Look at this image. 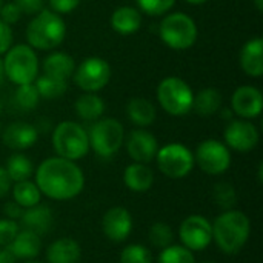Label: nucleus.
I'll use <instances>...</instances> for the list:
<instances>
[{
  "label": "nucleus",
  "mask_w": 263,
  "mask_h": 263,
  "mask_svg": "<svg viewBox=\"0 0 263 263\" xmlns=\"http://www.w3.org/2000/svg\"><path fill=\"white\" fill-rule=\"evenodd\" d=\"M34 182L42 196L51 200L65 202L76 199L85 188L82 168L68 159L54 156L45 159L34 171Z\"/></svg>",
  "instance_id": "nucleus-1"
},
{
  "label": "nucleus",
  "mask_w": 263,
  "mask_h": 263,
  "mask_svg": "<svg viewBox=\"0 0 263 263\" xmlns=\"http://www.w3.org/2000/svg\"><path fill=\"white\" fill-rule=\"evenodd\" d=\"M251 234V220L240 210H227L213 223V242L227 254L234 256L242 251Z\"/></svg>",
  "instance_id": "nucleus-2"
},
{
  "label": "nucleus",
  "mask_w": 263,
  "mask_h": 263,
  "mask_svg": "<svg viewBox=\"0 0 263 263\" xmlns=\"http://www.w3.org/2000/svg\"><path fill=\"white\" fill-rule=\"evenodd\" d=\"M25 35L32 49L52 51L63 43L66 37V25L60 14L51 9H42L28 23Z\"/></svg>",
  "instance_id": "nucleus-3"
},
{
  "label": "nucleus",
  "mask_w": 263,
  "mask_h": 263,
  "mask_svg": "<svg viewBox=\"0 0 263 263\" xmlns=\"http://www.w3.org/2000/svg\"><path fill=\"white\" fill-rule=\"evenodd\" d=\"M52 148L59 157L77 162L88 156L89 153V137L88 131L77 122L63 120L60 122L51 137Z\"/></svg>",
  "instance_id": "nucleus-4"
},
{
  "label": "nucleus",
  "mask_w": 263,
  "mask_h": 263,
  "mask_svg": "<svg viewBox=\"0 0 263 263\" xmlns=\"http://www.w3.org/2000/svg\"><path fill=\"white\" fill-rule=\"evenodd\" d=\"M3 68L5 77L18 86L25 83H34L40 71V63L35 49H32L28 43H18L12 45L5 52Z\"/></svg>",
  "instance_id": "nucleus-5"
},
{
  "label": "nucleus",
  "mask_w": 263,
  "mask_h": 263,
  "mask_svg": "<svg viewBox=\"0 0 263 263\" xmlns=\"http://www.w3.org/2000/svg\"><path fill=\"white\" fill-rule=\"evenodd\" d=\"M160 40L171 49L183 51L191 48L199 35L197 25L193 17L185 12H171L163 17L159 25Z\"/></svg>",
  "instance_id": "nucleus-6"
},
{
  "label": "nucleus",
  "mask_w": 263,
  "mask_h": 263,
  "mask_svg": "<svg viewBox=\"0 0 263 263\" xmlns=\"http://www.w3.org/2000/svg\"><path fill=\"white\" fill-rule=\"evenodd\" d=\"M89 148L102 159H109L119 153L125 142L123 125L112 117H100L92 122L88 131Z\"/></svg>",
  "instance_id": "nucleus-7"
},
{
  "label": "nucleus",
  "mask_w": 263,
  "mask_h": 263,
  "mask_svg": "<svg viewBox=\"0 0 263 263\" xmlns=\"http://www.w3.org/2000/svg\"><path fill=\"white\" fill-rule=\"evenodd\" d=\"M194 92L191 86L180 77H165L157 86V100L162 109L174 117L186 116L193 109Z\"/></svg>",
  "instance_id": "nucleus-8"
},
{
  "label": "nucleus",
  "mask_w": 263,
  "mask_h": 263,
  "mask_svg": "<svg viewBox=\"0 0 263 263\" xmlns=\"http://www.w3.org/2000/svg\"><path fill=\"white\" fill-rule=\"evenodd\" d=\"M156 163L159 171L174 180L185 179L194 170V153L183 143H166L159 148L156 154Z\"/></svg>",
  "instance_id": "nucleus-9"
},
{
  "label": "nucleus",
  "mask_w": 263,
  "mask_h": 263,
  "mask_svg": "<svg viewBox=\"0 0 263 263\" xmlns=\"http://www.w3.org/2000/svg\"><path fill=\"white\" fill-rule=\"evenodd\" d=\"M72 79L83 92H99L111 80V66L102 57H86L76 65Z\"/></svg>",
  "instance_id": "nucleus-10"
},
{
  "label": "nucleus",
  "mask_w": 263,
  "mask_h": 263,
  "mask_svg": "<svg viewBox=\"0 0 263 263\" xmlns=\"http://www.w3.org/2000/svg\"><path fill=\"white\" fill-rule=\"evenodd\" d=\"M194 163L208 176H220L231 166V149L220 140L206 139L199 143Z\"/></svg>",
  "instance_id": "nucleus-11"
},
{
  "label": "nucleus",
  "mask_w": 263,
  "mask_h": 263,
  "mask_svg": "<svg viewBox=\"0 0 263 263\" xmlns=\"http://www.w3.org/2000/svg\"><path fill=\"white\" fill-rule=\"evenodd\" d=\"M180 245L193 253L206 250L213 243V223L200 214H191L179 227Z\"/></svg>",
  "instance_id": "nucleus-12"
},
{
  "label": "nucleus",
  "mask_w": 263,
  "mask_h": 263,
  "mask_svg": "<svg viewBox=\"0 0 263 263\" xmlns=\"http://www.w3.org/2000/svg\"><path fill=\"white\" fill-rule=\"evenodd\" d=\"M223 143L233 151L250 153L259 145L260 134L257 126L251 123V120L233 119L223 131Z\"/></svg>",
  "instance_id": "nucleus-13"
},
{
  "label": "nucleus",
  "mask_w": 263,
  "mask_h": 263,
  "mask_svg": "<svg viewBox=\"0 0 263 263\" xmlns=\"http://www.w3.org/2000/svg\"><path fill=\"white\" fill-rule=\"evenodd\" d=\"M123 143L126 146V153L131 157V160L145 165H149L156 159V154L160 148L156 136L145 128L133 129Z\"/></svg>",
  "instance_id": "nucleus-14"
},
{
  "label": "nucleus",
  "mask_w": 263,
  "mask_h": 263,
  "mask_svg": "<svg viewBox=\"0 0 263 263\" xmlns=\"http://www.w3.org/2000/svg\"><path fill=\"white\" fill-rule=\"evenodd\" d=\"M133 216L125 206L109 208L102 219V231L108 240L114 243L125 242L133 233Z\"/></svg>",
  "instance_id": "nucleus-15"
},
{
  "label": "nucleus",
  "mask_w": 263,
  "mask_h": 263,
  "mask_svg": "<svg viewBox=\"0 0 263 263\" xmlns=\"http://www.w3.org/2000/svg\"><path fill=\"white\" fill-rule=\"evenodd\" d=\"M262 108L263 96L256 86L242 85L231 96V111L239 119L253 120L260 116Z\"/></svg>",
  "instance_id": "nucleus-16"
},
{
  "label": "nucleus",
  "mask_w": 263,
  "mask_h": 263,
  "mask_svg": "<svg viewBox=\"0 0 263 263\" xmlns=\"http://www.w3.org/2000/svg\"><path fill=\"white\" fill-rule=\"evenodd\" d=\"M0 136L5 146L15 153H20L35 145L39 139V131L34 125H29L26 122H12L2 131Z\"/></svg>",
  "instance_id": "nucleus-17"
},
{
  "label": "nucleus",
  "mask_w": 263,
  "mask_h": 263,
  "mask_svg": "<svg viewBox=\"0 0 263 263\" xmlns=\"http://www.w3.org/2000/svg\"><path fill=\"white\" fill-rule=\"evenodd\" d=\"M18 220H20V228L35 233L37 236L42 237L51 231L54 223V214L49 206L39 203L35 206L23 210Z\"/></svg>",
  "instance_id": "nucleus-18"
},
{
  "label": "nucleus",
  "mask_w": 263,
  "mask_h": 263,
  "mask_svg": "<svg viewBox=\"0 0 263 263\" xmlns=\"http://www.w3.org/2000/svg\"><path fill=\"white\" fill-rule=\"evenodd\" d=\"M240 66L250 77L259 79L263 76V39L254 37L240 49Z\"/></svg>",
  "instance_id": "nucleus-19"
},
{
  "label": "nucleus",
  "mask_w": 263,
  "mask_h": 263,
  "mask_svg": "<svg viewBox=\"0 0 263 263\" xmlns=\"http://www.w3.org/2000/svg\"><path fill=\"white\" fill-rule=\"evenodd\" d=\"M15 259L20 260H31L37 259L42 251V237L35 233L20 228L14 240L6 247Z\"/></svg>",
  "instance_id": "nucleus-20"
},
{
  "label": "nucleus",
  "mask_w": 263,
  "mask_h": 263,
  "mask_svg": "<svg viewBox=\"0 0 263 263\" xmlns=\"http://www.w3.org/2000/svg\"><path fill=\"white\" fill-rule=\"evenodd\" d=\"M82 248L72 237H60L46 250V263H79Z\"/></svg>",
  "instance_id": "nucleus-21"
},
{
  "label": "nucleus",
  "mask_w": 263,
  "mask_h": 263,
  "mask_svg": "<svg viewBox=\"0 0 263 263\" xmlns=\"http://www.w3.org/2000/svg\"><path fill=\"white\" fill-rule=\"evenodd\" d=\"M109 23L117 34L131 35L142 26V12L134 6H119L112 11Z\"/></svg>",
  "instance_id": "nucleus-22"
},
{
  "label": "nucleus",
  "mask_w": 263,
  "mask_h": 263,
  "mask_svg": "<svg viewBox=\"0 0 263 263\" xmlns=\"http://www.w3.org/2000/svg\"><path fill=\"white\" fill-rule=\"evenodd\" d=\"M123 183L133 193H146L154 185V173L148 165L133 162L123 171Z\"/></svg>",
  "instance_id": "nucleus-23"
},
{
  "label": "nucleus",
  "mask_w": 263,
  "mask_h": 263,
  "mask_svg": "<svg viewBox=\"0 0 263 263\" xmlns=\"http://www.w3.org/2000/svg\"><path fill=\"white\" fill-rule=\"evenodd\" d=\"M42 69H43V74H46L49 77L68 82L74 74L76 60L72 59V55H69L66 52L54 51L45 57V60L42 63Z\"/></svg>",
  "instance_id": "nucleus-24"
},
{
  "label": "nucleus",
  "mask_w": 263,
  "mask_h": 263,
  "mask_svg": "<svg viewBox=\"0 0 263 263\" xmlns=\"http://www.w3.org/2000/svg\"><path fill=\"white\" fill-rule=\"evenodd\" d=\"M126 116L133 125L139 128H146L154 123L157 111L151 100L145 97H133L126 103Z\"/></svg>",
  "instance_id": "nucleus-25"
},
{
  "label": "nucleus",
  "mask_w": 263,
  "mask_h": 263,
  "mask_svg": "<svg viewBox=\"0 0 263 263\" xmlns=\"http://www.w3.org/2000/svg\"><path fill=\"white\" fill-rule=\"evenodd\" d=\"M74 111L76 116L83 122H96L103 117L105 102L96 92H85L77 97L74 103Z\"/></svg>",
  "instance_id": "nucleus-26"
},
{
  "label": "nucleus",
  "mask_w": 263,
  "mask_h": 263,
  "mask_svg": "<svg viewBox=\"0 0 263 263\" xmlns=\"http://www.w3.org/2000/svg\"><path fill=\"white\" fill-rule=\"evenodd\" d=\"M222 100H223V97L219 89L205 88V89L199 91L197 94H194L191 111H194L196 114H199L202 117L214 116L222 109Z\"/></svg>",
  "instance_id": "nucleus-27"
},
{
  "label": "nucleus",
  "mask_w": 263,
  "mask_h": 263,
  "mask_svg": "<svg viewBox=\"0 0 263 263\" xmlns=\"http://www.w3.org/2000/svg\"><path fill=\"white\" fill-rule=\"evenodd\" d=\"M9 193L12 194V200L23 210L35 206L42 202V193L35 185V182L31 180H22L12 183Z\"/></svg>",
  "instance_id": "nucleus-28"
},
{
  "label": "nucleus",
  "mask_w": 263,
  "mask_h": 263,
  "mask_svg": "<svg viewBox=\"0 0 263 263\" xmlns=\"http://www.w3.org/2000/svg\"><path fill=\"white\" fill-rule=\"evenodd\" d=\"M5 170L12 183L22 182V180H29V177L34 174V165H32L31 159L22 153H14L12 156H9Z\"/></svg>",
  "instance_id": "nucleus-29"
},
{
  "label": "nucleus",
  "mask_w": 263,
  "mask_h": 263,
  "mask_svg": "<svg viewBox=\"0 0 263 263\" xmlns=\"http://www.w3.org/2000/svg\"><path fill=\"white\" fill-rule=\"evenodd\" d=\"M34 85H35V89H37L40 99H45V100L59 99L68 89V82L49 77L46 74L37 76V79L34 80Z\"/></svg>",
  "instance_id": "nucleus-30"
},
{
  "label": "nucleus",
  "mask_w": 263,
  "mask_h": 263,
  "mask_svg": "<svg viewBox=\"0 0 263 263\" xmlns=\"http://www.w3.org/2000/svg\"><path fill=\"white\" fill-rule=\"evenodd\" d=\"M174 230L171 228V225L165 223V222H156L149 227L148 231V240L151 242L153 247L163 250L168 248L170 245L174 243Z\"/></svg>",
  "instance_id": "nucleus-31"
},
{
  "label": "nucleus",
  "mask_w": 263,
  "mask_h": 263,
  "mask_svg": "<svg viewBox=\"0 0 263 263\" xmlns=\"http://www.w3.org/2000/svg\"><path fill=\"white\" fill-rule=\"evenodd\" d=\"M213 200L220 206L223 211L233 210L237 203V193L236 188L228 182H219L213 186Z\"/></svg>",
  "instance_id": "nucleus-32"
},
{
  "label": "nucleus",
  "mask_w": 263,
  "mask_h": 263,
  "mask_svg": "<svg viewBox=\"0 0 263 263\" xmlns=\"http://www.w3.org/2000/svg\"><path fill=\"white\" fill-rule=\"evenodd\" d=\"M157 263H197L194 253L185 248L183 245H170L168 248L160 250Z\"/></svg>",
  "instance_id": "nucleus-33"
},
{
  "label": "nucleus",
  "mask_w": 263,
  "mask_h": 263,
  "mask_svg": "<svg viewBox=\"0 0 263 263\" xmlns=\"http://www.w3.org/2000/svg\"><path fill=\"white\" fill-rule=\"evenodd\" d=\"M15 103L25 109V111H31L35 109L39 102H40V96L35 89L34 83H25V85H18L15 89Z\"/></svg>",
  "instance_id": "nucleus-34"
},
{
  "label": "nucleus",
  "mask_w": 263,
  "mask_h": 263,
  "mask_svg": "<svg viewBox=\"0 0 263 263\" xmlns=\"http://www.w3.org/2000/svg\"><path fill=\"white\" fill-rule=\"evenodd\" d=\"M153 253L140 243H131L120 253V263H153Z\"/></svg>",
  "instance_id": "nucleus-35"
},
{
  "label": "nucleus",
  "mask_w": 263,
  "mask_h": 263,
  "mask_svg": "<svg viewBox=\"0 0 263 263\" xmlns=\"http://www.w3.org/2000/svg\"><path fill=\"white\" fill-rule=\"evenodd\" d=\"M136 3L140 12H145L153 17H159L170 12L176 5V0H136Z\"/></svg>",
  "instance_id": "nucleus-36"
},
{
  "label": "nucleus",
  "mask_w": 263,
  "mask_h": 263,
  "mask_svg": "<svg viewBox=\"0 0 263 263\" xmlns=\"http://www.w3.org/2000/svg\"><path fill=\"white\" fill-rule=\"evenodd\" d=\"M18 231H20V225L17 220L8 217L0 219V248H6L14 240Z\"/></svg>",
  "instance_id": "nucleus-37"
},
{
  "label": "nucleus",
  "mask_w": 263,
  "mask_h": 263,
  "mask_svg": "<svg viewBox=\"0 0 263 263\" xmlns=\"http://www.w3.org/2000/svg\"><path fill=\"white\" fill-rule=\"evenodd\" d=\"M12 2L20 9L22 15H31V17H34L42 9H45V2L43 0H12Z\"/></svg>",
  "instance_id": "nucleus-38"
},
{
  "label": "nucleus",
  "mask_w": 263,
  "mask_h": 263,
  "mask_svg": "<svg viewBox=\"0 0 263 263\" xmlns=\"http://www.w3.org/2000/svg\"><path fill=\"white\" fill-rule=\"evenodd\" d=\"M22 18V12L20 9L15 6L14 2H8V3H3L2 9H0V20L8 23V25H14L17 23L18 20Z\"/></svg>",
  "instance_id": "nucleus-39"
},
{
  "label": "nucleus",
  "mask_w": 263,
  "mask_h": 263,
  "mask_svg": "<svg viewBox=\"0 0 263 263\" xmlns=\"http://www.w3.org/2000/svg\"><path fill=\"white\" fill-rule=\"evenodd\" d=\"M82 0H48L51 11L57 12V14H71L72 11H76L79 8Z\"/></svg>",
  "instance_id": "nucleus-40"
},
{
  "label": "nucleus",
  "mask_w": 263,
  "mask_h": 263,
  "mask_svg": "<svg viewBox=\"0 0 263 263\" xmlns=\"http://www.w3.org/2000/svg\"><path fill=\"white\" fill-rule=\"evenodd\" d=\"M12 39H14V34H12L11 25L0 20V55H3L12 46Z\"/></svg>",
  "instance_id": "nucleus-41"
},
{
  "label": "nucleus",
  "mask_w": 263,
  "mask_h": 263,
  "mask_svg": "<svg viewBox=\"0 0 263 263\" xmlns=\"http://www.w3.org/2000/svg\"><path fill=\"white\" fill-rule=\"evenodd\" d=\"M11 186H12V182L5 170V166H0V199L6 197L11 191Z\"/></svg>",
  "instance_id": "nucleus-42"
},
{
  "label": "nucleus",
  "mask_w": 263,
  "mask_h": 263,
  "mask_svg": "<svg viewBox=\"0 0 263 263\" xmlns=\"http://www.w3.org/2000/svg\"><path fill=\"white\" fill-rule=\"evenodd\" d=\"M3 213H5V216H6L8 219L17 220V219H20V216H22V213H23V208H20L14 200H11V202L5 203Z\"/></svg>",
  "instance_id": "nucleus-43"
},
{
  "label": "nucleus",
  "mask_w": 263,
  "mask_h": 263,
  "mask_svg": "<svg viewBox=\"0 0 263 263\" xmlns=\"http://www.w3.org/2000/svg\"><path fill=\"white\" fill-rule=\"evenodd\" d=\"M15 257L12 256V253L8 248L0 250V263H15Z\"/></svg>",
  "instance_id": "nucleus-44"
},
{
  "label": "nucleus",
  "mask_w": 263,
  "mask_h": 263,
  "mask_svg": "<svg viewBox=\"0 0 263 263\" xmlns=\"http://www.w3.org/2000/svg\"><path fill=\"white\" fill-rule=\"evenodd\" d=\"M5 80V68H3V59L0 57V85Z\"/></svg>",
  "instance_id": "nucleus-45"
},
{
  "label": "nucleus",
  "mask_w": 263,
  "mask_h": 263,
  "mask_svg": "<svg viewBox=\"0 0 263 263\" xmlns=\"http://www.w3.org/2000/svg\"><path fill=\"white\" fill-rule=\"evenodd\" d=\"M231 116H233V111H231V109H222V117H223V119H230V120H233V119H231Z\"/></svg>",
  "instance_id": "nucleus-46"
},
{
  "label": "nucleus",
  "mask_w": 263,
  "mask_h": 263,
  "mask_svg": "<svg viewBox=\"0 0 263 263\" xmlns=\"http://www.w3.org/2000/svg\"><path fill=\"white\" fill-rule=\"evenodd\" d=\"M186 3H190V5H203V3H206L208 0H185Z\"/></svg>",
  "instance_id": "nucleus-47"
},
{
  "label": "nucleus",
  "mask_w": 263,
  "mask_h": 263,
  "mask_svg": "<svg viewBox=\"0 0 263 263\" xmlns=\"http://www.w3.org/2000/svg\"><path fill=\"white\" fill-rule=\"evenodd\" d=\"M254 5H256V9H257L259 12H262V11H263V0H254Z\"/></svg>",
  "instance_id": "nucleus-48"
},
{
  "label": "nucleus",
  "mask_w": 263,
  "mask_h": 263,
  "mask_svg": "<svg viewBox=\"0 0 263 263\" xmlns=\"http://www.w3.org/2000/svg\"><path fill=\"white\" fill-rule=\"evenodd\" d=\"M262 171H263V165L260 163V165H259V182H260V183H262Z\"/></svg>",
  "instance_id": "nucleus-49"
},
{
  "label": "nucleus",
  "mask_w": 263,
  "mask_h": 263,
  "mask_svg": "<svg viewBox=\"0 0 263 263\" xmlns=\"http://www.w3.org/2000/svg\"><path fill=\"white\" fill-rule=\"evenodd\" d=\"M23 263H43V262H40V260H35V259H31V260H25Z\"/></svg>",
  "instance_id": "nucleus-50"
},
{
  "label": "nucleus",
  "mask_w": 263,
  "mask_h": 263,
  "mask_svg": "<svg viewBox=\"0 0 263 263\" xmlns=\"http://www.w3.org/2000/svg\"><path fill=\"white\" fill-rule=\"evenodd\" d=\"M3 3H5V2H3V0H0V9H2V6H3Z\"/></svg>",
  "instance_id": "nucleus-51"
},
{
  "label": "nucleus",
  "mask_w": 263,
  "mask_h": 263,
  "mask_svg": "<svg viewBox=\"0 0 263 263\" xmlns=\"http://www.w3.org/2000/svg\"><path fill=\"white\" fill-rule=\"evenodd\" d=\"M2 108H3V105H2V102H0V112H2Z\"/></svg>",
  "instance_id": "nucleus-52"
},
{
  "label": "nucleus",
  "mask_w": 263,
  "mask_h": 263,
  "mask_svg": "<svg viewBox=\"0 0 263 263\" xmlns=\"http://www.w3.org/2000/svg\"><path fill=\"white\" fill-rule=\"evenodd\" d=\"M202 263H216V262H202Z\"/></svg>",
  "instance_id": "nucleus-53"
},
{
  "label": "nucleus",
  "mask_w": 263,
  "mask_h": 263,
  "mask_svg": "<svg viewBox=\"0 0 263 263\" xmlns=\"http://www.w3.org/2000/svg\"><path fill=\"white\" fill-rule=\"evenodd\" d=\"M0 134H2V126H0Z\"/></svg>",
  "instance_id": "nucleus-54"
}]
</instances>
